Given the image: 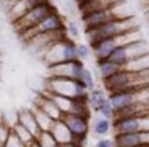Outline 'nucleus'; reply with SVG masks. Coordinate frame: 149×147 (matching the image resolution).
I'll list each match as a JSON object with an SVG mask.
<instances>
[{"instance_id": "1", "label": "nucleus", "mask_w": 149, "mask_h": 147, "mask_svg": "<svg viewBox=\"0 0 149 147\" xmlns=\"http://www.w3.org/2000/svg\"><path fill=\"white\" fill-rule=\"evenodd\" d=\"M103 83L104 89L108 93L145 89L149 87V68L140 71H130L123 68L107 79H103Z\"/></svg>"}, {"instance_id": "2", "label": "nucleus", "mask_w": 149, "mask_h": 147, "mask_svg": "<svg viewBox=\"0 0 149 147\" xmlns=\"http://www.w3.org/2000/svg\"><path fill=\"white\" fill-rule=\"evenodd\" d=\"M134 29H138V22L131 15V17H127V18H120L111 21V22H107L101 25V26L95 27V29L85 30V38L89 42V46H91V45L96 44V42H99L101 40H107V38L120 36L123 33L131 31Z\"/></svg>"}, {"instance_id": "3", "label": "nucleus", "mask_w": 149, "mask_h": 147, "mask_svg": "<svg viewBox=\"0 0 149 147\" xmlns=\"http://www.w3.org/2000/svg\"><path fill=\"white\" fill-rule=\"evenodd\" d=\"M45 91L71 98V99H86L89 93V90L79 80L60 78V76H49L47 79Z\"/></svg>"}, {"instance_id": "4", "label": "nucleus", "mask_w": 149, "mask_h": 147, "mask_svg": "<svg viewBox=\"0 0 149 147\" xmlns=\"http://www.w3.org/2000/svg\"><path fill=\"white\" fill-rule=\"evenodd\" d=\"M149 55V44L145 40H138L126 45H120L112 50L108 60L120 67H126L129 63L136 61Z\"/></svg>"}, {"instance_id": "5", "label": "nucleus", "mask_w": 149, "mask_h": 147, "mask_svg": "<svg viewBox=\"0 0 149 147\" xmlns=\"http://www.w3.org/2000/svg\"><path fill=\"white\" fill-rule=\"evenodd\" d=\"M138 40H142L141 33L138 29H134V30H131V31L123 33L120 36L99 41V42L91 45V49H92V52H93V55H95L96 60L100 61V60H107L115 48L120 46V45L130 44V42H134V41H138Z\"/></svg>"}, {"instance_id": "6", "label": "nucleus", "mask_w": 149, "mask_h": 147, "mask_svg": "<svg viewBox=\"0 0 149 147\" xmlns=\"http://www.w3.org/2000/svg\"><path fill=\"white\" fill-rule=\"evenodd\" d=\"M44 61L47 67L60 64V63H68L78 60L77 57V44L70 38H64L62 41L55 42L44 52Z\"/></svg>"}, {"instance_id": "7", "label": "nucleus", "mask_w": 149, "mask_h": 147, "mask_svg": "<svg viewBox=\"0 0 149 147\" xmlns=\"http://www.w3.org/2000/svg\"><path fill=\"white\" fill-rule=\"evenodd\" d=\"M54 12H56V8L48 1V3H44V4H40V6H37V7H34L33 10H30L29 12H26L23 17L17 19L11 25H13L14 30L17 31L18 34H22V33H25L29 29L37 26L38 23L42 22L47 17H49L51 14H54Z\"/></svg>"}, {"instance_id": "8", "label": "nucleus", "mask_w": 149, "mask_h": 147, "mask_svg": "<svg viewBox=\"0 0 149 147\" xmlns=\"http://www.w3.org/2000/svg\"><path fill=\"white\" fill-rule=\"evenodd\" d=\"M60 120L63 121L68 131L72 135V143L77 146H85L86 135L89 132V119L85 116L74 115V113H64Z\"/></svg>"}, {"instance_id": "9", "label": "nucleus", "mask_w": 149, "mask_h": 147, "mask_svg": "<svg viewBox=\"0 0 149 147\" xmlns=\"http://www.w3.org/2000/svg\"><path fill=\"white\" fill-rule=\"evenodd\" d=\"M123 1L118 3L116 6H113L111 8H105V10H99V11H92V12L84 14L82 15V23L85 26V30L89 29H95L97 26H101L104 23L115 21V19H120V18H127L125 15L119 12L120 6Z\"/></svg>"}, {"instance_id": "10", "label": "nucleus", "mask_w": 149, "mask_h": 147, "mask_svg": "<svg viewBox=\"0 0 149 147\" xmlns=\"http://www.w3.org/2000/svg\"><path fill=\"white\" fill-rule=\"evenodd\" d=\"M60 29H64L63 18L58 12H54V14H51L49 17H47L42 22L38 23L37 26L29 29V30H26L22 34H19V37L22 38V41L27 42V41H30L32 38H34L36 36L45 34V33H52V31L60 30Z\"/></svg>"}, {"instance_id": "11", "label": "nucleus", "mask_w": 149, "mask_h": 147, "mask_svg": "<svg viewBox=\"0 0 149 147\" xmlns=\"http://www.w3.org/2000/svg\"><path fill=\"white\" fill-rule=\"evenodd\" d=\"M112 128L115 135L131 134V132H146V131H149V115L115 119Z\"/></svg>"}, {"instance_id": "12", "label": "nucleus", "mask_w": 149, "mask_h": 147, "mask_svg": "<svg viewBox=\"0 0 149 147\" xmlns=\"http://www.w3.org/2000/svg\"><path fill=\"white\" fill-rule=\"evenodd\" d=\"M84 63L79 60L75 61H68V63H60V64H55L48 67L49 76H60V78H70V79L79 80L84 71Z\"/></svg>"}, {"instance_id": "13", "label": "nucleus", "mask_w": 149, "mask_h": 147, "mask_svg": "<svg viewBox=\"0 0 149 147\" xmlns=\"http://www.w3.org/2000/svg\"><path fill=\"white\" fill-rule=\"evenodd\" d=\"M113 144L115 147H136L141 144H149V131L115 135Z\"/></svg>"}, {"instance_id": "14", "label": "nucleus", "mask_w": 149, "mask_h": 147, "mask_svg": "<svg viewBox=\"0 0 149 147\" xmlns=\"http://www.w3.org/2000/svg\"><path fill=\"white\" fill-rule=\"evenodd\" d=\"M48 1L49 0H18L6 14L8 17L10 22L13 23L17 19L21 18V17H23L26 12H29L30 10H33L34 7H37V6H40V4H44V3H48Z\"/></svg>"}, {"instance_id": "15", "label": "nucleus", "mask_w": 149, "mask_h": 147, "mask_svg": "<svg viewBox=\"0 0 149 147\" xmlns=\"http://www.w3.org/2000/svg\"><path fill=\"white\" fill-rule=\"evenodd\" d=\"M34 106L40 108L41 110L45 112L47 115H48L49 117H52L55 121L60 120L62 116H63V112L59 109L58 105H56V104H55L45 93L38 94V95H37V98L34 99Z\"/></svg>"}, {"instance_id": "16", "label": "nucleus", "mask_w": 149, "mask_h": 147, "mask_svg": "<svg viewBox=\"0 0 149 147\" xmlns=\"http://www.w3.org/2000/svg\"><path fill=\"white\" fill-rule=\"evenodd\" d=\"M17 121H18L21 125H23L27 131H30V134H32L34 138L41 132V129L38 128V125H37V121H36V119H34V115H33L32 109H21V110L17 113Z\"/></svg>"}, {"instance_id": "17", "label": "nucleus", "mask_w": 149, "mask_h": 147, "mask_svg": "<svg viewBox=\"0 0 149 147\" xmlns=\"http://www.w3.org/2000/svg\"><path fill=\"white\" fill-rule=\"evenodd\" d=\"M123 0H89L86 3L79 4V10H81L82 15L92 11H99V10H105L111 8L113 6H116L118 3H120Z\"/></svg>"}, {"instance_id": "18", "label": "nucleus", "mask_w": 149, "mask_h": 147, "mask_svg": "<svg viewBox=\"0 0 149 147\" xmlns=\"http://www.w3.org/2000/svg\"><path fill=\"white\" fill-rule=\"evenodd\" d=\"M51 134L54 135V138L56 139L58 143H67V142H72V135L68 131V128L66 127L62 120H56L51 128Z\"/></svg>"}, {"instance_id": "19", "label": "nucleus", "mask_w": 149, "mask_h": 147, "mask_svg": "<svg viewBox=\"0 0 149 147\" xmlns=\"http://www.w3.org/2000/svg\"><path fill=\"white\" fill-rule=\"evenodd\" d=\"M120 70H123V67L118 66V64H115V63H112V61H109L108 59H107V60H100V61H97V72H99L101 80L109 78L111 75L119 72Z\"/></svg>"}, {"instance_id": "20", "label": "nucleus", "mask_w": 149, "mask_h": 147, "mask_svg": "<svg viewBox=\"0 0 149 147\" xmlns=\"http://www.w3.org/2000/svg\"><path fill=\"white\" fill-rule=\"evenodd\" d=\"M32 112H33V115H34V119H36V121H37L38 128H40L41 131H51V128H52V125H54V123H55L54 119L48 116L45 112L41 110L40 108L34 106V105H33V108H32Z\"/></svg>"}, {"instance_id": "21", "label": "nucleus", "mask_w": 149, "mask_h": 147, "mask_svg": "<svg viewBox=\"0 0 149 147\" xmlns=\"http://www.w3.org/2000/svg\"><path fill=\"white\" fill-rule=\"evenodd\" d=\"M107 97L108 95H105V93H104V90L101 89H93L91 90L89 93H88V104H89V106H91L92 110L97 112L99 110V108L101 106V104L107 99Z\"/></svg>"}, {"instance_id": "22", "label": "nucleus", "mask_w": 149, "mask_h": 147, "mask_svg": "<svg viewBox=\"0 0 149 147\" xmlns=\"http://www.w3.org/2000/svg\"><path fill=\"white\" fill-rule=\"evenodd\" d=\"M112 128V123L111 120H107L104 117H99L95 120V124H93V132L97 136H105Z\"/></svg>"}, {"instance_id": "23", "label": "nucleus", "mask_w": 149, "mask_h": 147, "mask_svg": "<svg viewBox=\"0 0 149 147\" xmlns=\"http://www.w3.org/2000/svg\"><path fill=\"white\" fill-rule=\"evenodd\" d=\"M11 131H13L14 134L17 135V136H18V138L21 139L23 143H25V146H26L29 142H32L33 139H34V136L30 134V131H27L23 125L19 124L18 121H15V123L11 125Z\"/></svg>"}, {"instance_id": "24", "label": "nucleus", "mask_w": 149, "mask_h": 147, "mask_svg": "<svg viewBox=\"0 0 149 147\" xmlns=\"http://www.w3.org/2000/svg\"><path fill=\"white\" fill-rule=\"evenodd\" d=\"M34 139L41 147H58V142L51 134V131H41Z\"/></svg>"}, {"instance_id": "25", "label": "nucleus", "mask_w": 149, "mask_h": 147, "mask_svg": "<svg viewBox=\"0 0 149 147\" xmlns=\"http://www.w3.org/2000/svg\"><path fill=\"white\" fill-rule=\"evenodd\" d=\"M101 115V117H104V119H107V120H113V116H115V110H113L112 105H111V102H109L108 97H107V99L104 101L103 104H101V106L99 108V110H97Z\"/></svg>"}, {"instance_id": "26", "label": "nucleus", "mask_w": 149, "mask_h": 147, "mask_svg": "<svg viewBox=\"0 0 149 147\" xmlns=\"http://www.w3.org/2000/svg\"><path fill=\"white\" fill-rule=\"evenodd\" d=\"M79 82H81L89 91L95 89V78H93V74H92V71L89 68H86V67L84 68L82 75H81V78H79Z\"/></svg>"}, {"instance_id": "27", "label": "nucleus", "mask_w": 149, "mask_h": 147, "mask_svg": "<svg viewBox=\"0 0 149 147\" xmlns=\"http://www.w3.org/2000/svg\"><path fill=\"white\" fill-rule=\"evenodd\" d=\"M92 49L88 44H77V57L79 61H85L91 57Z\"/></svg>"}, {"instance_id": "28", "label": "nucleus", "mask_w": 149, "mask_h": 147, "mask_svg": "<svg viewBox=\"0 0 149 147\" xmlns=\"http://www.w3.org/2000/svg\"><path fill=\"white\" fill-rule=\"evenodd\" d=\"M66 34H68V37H70V40H77V38H79V36H81V31H79V27H78V25L74 21H70V22L67 23V26H66Z\"/></svg>"}, {"instance_id": "29", "label": "nucleus", "mask_w": 149, "mask_h": 147, "mask_svg": "<svg viewBox=\"0 0 149 147\" xmlns=\"http://www.w3.org/2000/svg\"><path fill=\"white\" fill-rule=\"evenodd\" d=\"M10 134H11V125L3 119H0V144H4Z\"/></svg>"}, {"instance_id": "30", "label": "nucleus", "mask_w": 149, "mask_h": 147, "mask_svg": "<svg viewBox=\"0 0 149 147\" xmlns=\"http://www.w3.org/2000/svg\"><path fill=\"white\" fill-rule=\"evenodd\" d=\"M4 147H25V143L11 131V134L8 135V138L4 143Z\"/></svg>"}, {"instance_id": "31", "label": "nucleus", "mask_w": 149, "mask_h": 147, "mask_svg": "<svg viewBox=\"0 0 149 147\" xmlns=\"http://www.w3.org/2000/svg\"><path fill=\"white\" fill-rule=\"evenodd\" d=\"M96 147H115L112 139H100L96 143Z\"/></svg>"}, {"instance_id": "32", "label": "nucleus", "mask_w": 149, "mask_h": 147, "mask_svg": "<svg viewBox=\"0 0 149 147\" xmlns=\"http://www.w3.org/2000/svg\"><path fill=\"white\" fill-rule=\"evenodd\" d=\"M58 147H79L75 143L72 142H67V143H58Z\"/></svg>"}, {"instance_id": "33", "label": "nucleus", "mask_w": 149, "mask_h": 147, "mask_svg": "<svg viewBox=\"0 0 149 147\" xmlns=\"http://www.w3.org/2000/svg\"><path fill=\"white\" fill-rule=\"evenodd\" d=\"M25 147H41V146H40V144H38V143H37V140H36V139H33L32 142H29V143H27V144H26V146H25Z\"/></svg>"}, {"instance_id": "34", "label": "nucleus", "mask_w": 149, "mask_h": 147, "mask_svg": "<svg viewBox=\"0 0 149 147\" xmlns=\"http://www.w3.org/2000/svg\"><path fill=\"white\" fill-rule=\"evenodd\" d=\"M86 1H89V0H78V3H79V4H82V3H86Z\"/></svg>"}, {"instance_id": "35", "label": "nucleus", "mask_w": 149, "mask_h": 147, "mask_svg": "<svg viewBox=\"0 0 149 147\" xmlns=\"http://www.w3.org/2000/svg\"><path fill=\"white\" fill-rule=\"evenodd\" d=\"M136 147H149V144H141V146H136Z\"/></svg>"}, {"instance_id": "36", "label": "nucleus", "mask_w": 149, "mask_h": 147, "mask_svg": "<svg viewBox=\"0 0 149 147\" xmlns=\"http://www.w3.org/2000/svg\"><path fill=\"white\" fill-rule=\"evenodd\" d=\"M0 147H4V144H0Z\"/></svg>"}, {"instance_id": "37", "label": "nucleus", "mask_w": 149, "mask_h": 147, "mask_svg": "<svg viewBox=\"0 0 149 147\" xmlns=\"http://www.w3.org/2000/svg\"><path fill=\"white\" fill-rule=\"evenodd\" d=\"M148 1H149V0H148Z\"/></svg>"}]
</instances>
